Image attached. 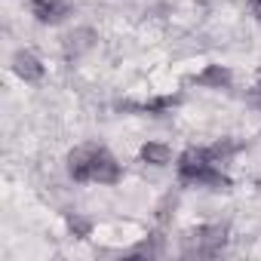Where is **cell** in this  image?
<instances>
[{
	"mask_svg": "<svg viewBox=\"0 0 261 261\" xmlns=\"http://www.w3.org/2000/svg\"><path fill=\"white\" fill-rule=\"evenodd\" d=\"M28 10H31V16L40 25H62L71 16V4H68V0H31Z\"/></svg>",
	"mask_w": 261,
	"mask_h": 261,
	"instance_id": "7a4b0ae2",
	"label": "cell"
},
{
	"mask_svg": "<svg viewBox=\"0 0 261 261\" xmlns=\"http://www.w3.org/2000/svg\"><path fill=\"white\" fill-rule=\"evenodd\" d=\"M230 80H233V74H230V68H224V65H206V68L197 74V83L206 86V89H227Z\"/></svg>",
	"mask_w": 261,
	"mask_h": 261,
	"instance_id": "277c9868",
	"label": "cell"
},
{
	"mask_svg": "<svg viewBox=\"0 0 261 261\" xmlns=\"http://www.w3.org/2000/svg\"><path fill=\"white\" fill-rule=\"evenodd\" d=\"M68 175L77 185H117L123 178V166L108 148H74L68 154Z\"/></svg>",
	"mask_w": 261,
	"mask_h": 261,
	"instance_id": "6da1fadb",
	"label": "cell"
},
{
	"mask_svg": "<svg viewBox=\"0 0 261 261\" xmlns=\"http://www.w3.org/2000/svg\"><path fill=\"white\" fill-rule=\"evenodd\" d=\"M258 95H261V80H258Z\"/></svg>",
	"mask_w": 261,
	"mask_h": 261,
	"instance_id": "ba28073f",
	"label": "cell"
},
{
	"mask_svg": "<svg viewBox=\"0 0 261 261\" xmlns=\"http://www.w3.org/2000/svg\"><path fill=\"white\" fill-rule=\"evenodd\" d=\"M249 10H252L255 19H261V0H249Z\"/></svg>",
	"mask_w": 261,
	"mask_h": 261,
	"instance_id": "52a82bcc",
	"label": "cell"
},
{
	"mask_svg": "<svg viewBox=\"0 0 261 261\" xmlns=\"http://www.w3.org/2000/svg\"><path fill=\"white\" fill-rule=\"evenodd\" d=\"M68 227H71V233H77V237H86V233L92 230L89 218H80V215H71V218H68Z\"/></svg>",
	"mask_w": 261,
	"mask_h": 261,
	"instance_id": "8992f818",
	"label": "cell"
},
{
	"mask_svg": "<svg viewBox=\"0 0 261 261\" xmlns=\"http://www.w3.org/2000/svg\"><path fill=\"white\" fill-rule=\"evenodd\" d=\"M142 163H148V166H169L172 163V148L166 142H145L142 145Z\"/></svg>",
	"mask_w": 261,
	"mask_h": 261,
	"instance_id": "5b68a950",
	"label": "cell"
},
{
	"mask_svg": "<svg viewBox=\"0 0 261 261\" xmlns=\"http://www.w3.org/2000/svg\"><path fill=\"white\" fill-rule=\"evenodd\" d=\"M13 71H16L25 83H37V80H43V74H46L43 62H40L31 49H19V53L13 56Z\"/></svg>",
	"mask_w": 261,
	"mask_h": 261,
	"instance_id": "3957f363",
	"label": "cell"
}]
</instances>
